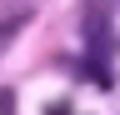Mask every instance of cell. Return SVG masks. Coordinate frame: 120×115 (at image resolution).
Segmentation results:
<instances>
[{
	"label": "cell",
	"instance_id": "obj_1",
	"mask_svg": "<svg viewBox=\"0 0 120 115\" xmlns=\"http://www.w3.org/2000/svg\"><path fill=\"white\" fill-rule=\"evenodd\" d=\"M30 15H35V5H30V0H0V50H5L10 40L30 25Z\"/></svg>",
	"mask_w": 120,
	"mask_h": 115
},
{
	"label": "cell",
	"instance_id": "obj_2",
	"mask_svg": "<svg viewBox=\"0 0 120 115\" xmlns=\"http://www.w3.org/2000/svg\"><path fill=\"white\" fill-rule=\"evenodd\" d=\"M0 115H15V90L10 85H0Z\"/></svg>",
	"mask_w": 120,
	"mask_h": 115
}]
</instances>
